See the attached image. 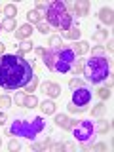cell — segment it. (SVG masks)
I'll use <instances>...</instances> for the list:
<instances>
[{"instance_id":"42","label":"cell","mask_w":114,"mask_h":152,"mask_svg":"<svg viewBox=\"0 0 114 152\" xmlns=\"http://www.w3.org/2000/svg\"><path fill=\"white\" fill-rule=\"evenodd\" d=\"M0 145H2V139H0Z\"/></svg>"},{"instance_id":"22","label":"cell","mask_w":114,"mask_h":152,"mask_svg":"<svg viewBox=\"0 0 114 152\" xmlns=\"http://www.w3.org/2000/svg\"><path fill=\"white\" fill-rule=\"evenodd\" d=\"M2 28L6 32L15 31V19H4V21H2Z\"/></svg>"},{"instance_id":"43","label":"cell","mask_w":114,"mask_h":152,"mask_svg":"<svg viewBox=\"0 0 114 152\" xmlns=\"http://www.w3.org/2000/svg\"><path fill=\"white\" fill-rule=\"evenodd\" d=\"M0 28H2V23H0Z\"/></svg>"},{"instance_id":"16","label":"cell","mask_w":114,"mask_h":152,"mask_svg":"<svg viewBox=\"0 0 114 152\" xmlns=\"http://www.w3.org/2000/svg\"><path fill=\"white\" fill-rule=\"evenodd\" d=\"M80 34H82V31H80V28L78 27H70L69 28V31H66V38H69V40H76V42H78V38H80Z\"/></svg>"},{"instance_id":"35","label":"cell","mask_w":114,"mask_h":152,"mask_svg":"<svg viewBox=\"0 0 114 152\" xmlns=\"http://www.w3.org/2000/svg\"><path fill=\"white\" fill-rule=\"evenodd\" d=\"M69 86H70V89H76V88H80L82 86V80H78V78H72L69 82Z\"/></svg>"},{"instance_id":"23","label":"cell","mask_w":114,"mask_h":152,"mask_svg":"<svg viewBox=\"0 0 114 152\" xmlns=\"http://www.w3.org/2000/svg\"><path fill=\"white\" fill-rule=\"evenodd\" d=\"M38 88V76H32L31 78V82H28L27 86H25V91L31 95V91H34V89Z\"/></svg>"},{"instance_id":"2","label":"cell","mask_w":114,"mask_h":152,"mask_svg":"<svg viewBox=\"0 0 114 152\" xmlns=\"http://www.w3.org/2000/svg\"><path fill=\"white\" fill-rule=\"evenodd\" d=\"M44 63L50 70L53 72H61V74H66L70 72L72 69V63L76 61V55L72 51V48L69 46H61V48H50V50L44 51Z\"/></svg>"},{"instance_id":"7","label":"cell","mask_w":114,"mask_h":152,"mask_svg":"<svg viewBox=\"0 0 114 152\" xmlns=\"http://www.w3.org/2000/svg\"><path fill=\"white\" fill-rule=\"evenodd\" d=\"M89 101H91V89L86 88V86H80V88L74 89L72 101H70V103L78 107V112H86V110H88Z\"/></svg>"},{"instance_id":"10","label":"cell","mask_w":114,"mask_h":152,"mask_svg":"<svg viewBox=\"0 0 114 152\" xmlns=\"http://www.w3.org/2000/svg\"><path fill=\"white\" fill-rule=\"evenodd\" d=\"M74 13H76V17H84V15H88V10H89V2L88 0H76L74 2Z\"/></svg>"},{"instance_id":"5","label":"cell","mask_w":114,"mask_h":152,"mask_svg":"<svg viewBox=\"0 0 114 152\" xmlns=\"http://www.w3.org/2000/svg\"><path fill=\"white\" fill-rule=\"evenodd\" d=\"M82 72H84L88 82L99 84L110 76V61L107 57H91V59L86 61Z\"/></svg>"},{"instance_id":"17","label":"cell","mask_w":114,"mask_h":152,"mask_svg":"<svg viewBox=\"0 0 114 152\" xmlns=\"http://www.w3.org/2000/svg\"><path fill=\"white\" fill-rule=\"evenodd\" d=\"M31 50H32V42H31V40H23L21 44H19V53H17V55L23 57L25 53H28Z\"/></svg>"},{"instance_id":"21","label":"cell","mask_w":114,"mask_h":152,"mask_svg":"<svg viewBox=\"0 0 114 152\" xmlns=\"http://www.w3.org/2000/svg\"><path fill=\"white\" fill-rule=\"evenodd\" d=\"M27 19H28V25H32V23H36V25H38V23L42 21L40 15H38L34 10H28V12H27Z\"/></svg>"},{"instance_id":"44","label":"cell","mask_w":114,"mask_h":152,"mask_svg":"<svg viewBox=\"0 0 114 152\" xmlns=\"http://www.w3.org/2000/svg\"><path fill=\"white\" fill-rule=\"evenodd\" d=\"M0 13H2V10H0Z\"/></svg>"},{"instance_id":"9","label":"cell","mask_w":114,"mask_h":152,"mask_svg":"<svg viewBox=\"0 0 114 152\" xmlns=\"http://www.w3.org/2000/svg\"><path fill=\"white\" fill-rule=\"evenodd\" d=\"M42 91H44L48 97L55 99V97L61 95V86L55 84V82H44V84H42Z\"/></svg>"},{"instance_id":"32","label":"cell","mask_w":114,"mask_h":152,"mask_svg":"<svg viewBox=\"0 0 114 152\" xmlns=\"http://www.w3.org/2000/svg\"><path fill=\"white\" fill-rule=\"evenodd\" d=\"M38 32H42V34H48V32H50V25H48L44 19L38 23Z\"/></svg>"},{"instance_id":"38","label":"cell","mask_w":114,"mask_h":152,"mask_svg":"<svg viewBox=\"0 0 114 152\" xmlns=\"http://www.w3.org/2000/svg\"><path fill=\"white\" fill-rule=\"evenodd\" d=\"M76 148V145H74V142H66V145H63V150H74Z\"/></svg>"},{"instance_id":"37","label":"cell","mask_w":114,"mask_h":152,"mask_svg":"<svg viewBox=\"0 0 114 152\" xmlns=\"http://www.w3.org/2000/svg\"><path fill=\"white\" fill-rule=\"evenodd\" d=\"M91 150H107V145L104 142H97L95 146H91Z\"/></svg>"},{"instance_id":"33","label":"cell","mask_w":114,"mask_h":152,"mask_svg":"<svg viewBox=\"0 0 114 152\" xmlns=\"http://www.w3.org/2000/svg\"><path fill=\"white\" fill-rule=\"evenodd\" d=\"M97 95H99L101 99H108V97H110V89H107V88H101V89L97 91Z\"/></svg>"},{"instance_id":"25","label":"cell","mask_w":114,"mask_h":152,"mask_svg":"<svg viewBox=\"0 0 114 152\" xmlns=\"http://www.w3.org/2000/svg\"><path fill=\"white\" fill-rule=\"evenodd\" d=\"M38 104V99L34 97V95H27V99H25V104L23 107H27V108H34Z\"/></svg>"},{"instance_id":"39","label":"cell","mask_w":114,"mask_h":152,"mask_svg":"<svg viewBox=\"0 0 114 152\" xmlns=\"http://www.w3.org/2000/svg\"><path fill=\"white\" fill-rule=\"evenodd\" d=\"M34 51H36V53H38V55H44V51H46V50H44V48H36V50H34Z\"/></svg>"},{"instance_id":"12","label":"cell","mask_w":114,"mask_h":152,"mask_svg":"<svg viewBox=\"0 0 114 152\" xmlns=\"http://www.w3.org/2000/svg\"><path fill=\"white\" fill-rule=\"evenodd\" d=\"M99 19L104 23L107 27H110L112 25V21H114V17H112V10L110 8H101L99 10Z\"/></svg>"},{"instance_id":"1","label":"cell","mask_w":114,"mask_h":152,"mask_svg":"<svg viewBox=\"0 0 114 152\" xmlns=\"http://www.w3.org/2000/svg\"><path fill=\"white\" fill-rule=\"evenodd\" d=\"M32 63H28L21 55H0V88L8 89H19L25 88L31 82L32 74Z\"/></svg>"},{"instance_id":"18","label":"cell","mask_w":114,"mask_h":152,"mask_svg":"<svg viewBox=\"0 0 114 152\" xmlns=\"http://www.w3.org/2000/svg\"><path fill=\"white\" fill-rule=\"evenodd\" d=\"M104 110H107V107H104L103 103H99V104H95V107L91 108V116L93 118H101L104 114Z\"/></svg>"},{"instance_id":"13","label":"cell","mask_w":114,"mask_h":152,"mask_svg":"<svg viewBox=\"0 0 114 152\" xmlns=\"http://www.w3.org/2000/svg\"><path fill=\"white\" fill-rule=\"evenodd\" d=\"M72 51H74V55H84V53H88V51H89V44L86 40H78Z\"/></svg>"},{"instance_id":"34","label":"cell","mask_w":114,"mask_h":152,"mask_svg":"<svg viewBox=\"0 0 114 152\" xmlns=\"http://www.w3.org/2000/svg\"><path fill=\"white\" fill-rule=\"evenodd\" d=\"M8 148L12 150V152H15V150H19V148H21V145H19V141L12 139V141H10V145H8Z\"/></svg>"},{"instance_id":"28","label":"cell","mask_w":114,"mask_h":152,"mask_svg":"<svg viewBox=\"0 0 114 152\" xmlns=\"http://www.w3.org/2000/svg\"><path fill=\"white\" fill-rule=\"evenodd\" d=\"M93 40L95 42H104L107 40V31H95L93 32Z\"/></svg>"},{"instance_id":"41","label":"cell","mask_w":114,"mask_h":152,"mask_svg":"<svg viewBox=\"0 0 114 152\" xmlns=\"http://www.w3.org/2000/svg\"><path fill=\"white\" fill-rule=\"evenodd\" d=\"M6 118H8V116H6V114H4V112H2V114H0V124H2L4 120H6Z\"/></svg>"},{"instance_id":"19","label":"cell","mask_w":114,"mask_h":152,"mask_svg":"<svg viewBox=\"0 0 114 152\" xmlns=\"http://www.w3.org/2000/svg\"><path fill=\"white\" fill-rule=\"evenodd\" d=\"M84 65H86V59H82V57H80V59H76L74 63H72V69H70V70H72L74 74H80V72L84 70Z\"/></svg>"},{"instance_id":"31","label":"cell","mask_w":114,"mask_h":152,"mask_svg":"<svg viewBox=\"0 0 114 152\" xmlns=\"http://www.w3.org/2000/svg\"><path fill=\"white\" fill-rule=\"evenodd\" d=\"M25 99H27V93H23V91H17L15 93V104L23 107V104H25Z\"/></svg>"},{"instance_id":"20","label":"cell","mask_w":114,"mask_h":152,"mask_svg":"<svg viewBox=\"0 0 114 152\" xmlns=\"http://www.w3.org/2000/svg\"><path fill=\"white\" fill-rule=\"evenodd\" d=\"M40 107H42V110H44V114H53L55 112V103L53 101H44Z\"/></svg>"},{"instance_id":"6","label":"cell","mask_w":114,"mask_h":152,"mask_svg":"<svg viewBox=\"0 0 114 152\" xmlns=\"http://www.w3.org/2000/svg\"><path fill=\"white\" fill-rule=\"evenodd\" d=\"M72 135L80 142H93V137L97 135L95 124L91 120H78V124L72 127Z\"/></svg>"},{"instance_id":"4","label":"cell","mask_w":114,"mask_h":152,"mask_svg":"<svg viewBox=\"0 0 114 152\" xmlns=\"http://www.w3.org/2000/svg\"><path fill=\"white\" fill-rule=\"evenodd\" d=\"M48 25L50 27H55V28H61V32L66 34V31L70 28V23H72V15L69 13V8H66L65 2L61 0H55V2L48 4Z\"/></svg>"},{"instance_id":"29","label":"cell","mask_w":114,"mask_h":152,"mask_svg":"<svg viewBox=\"0 0 114 152\" xmlns=\"http://www.w3.org/2000/svg\"><path fill=\"white\" fill-rule=\"evenodd\" d=\"M50 145H51V141L46 139V141H42V142H36V145H32V148H34V150H44V148H50Z\"/></svg>"},{"instance_id":"15","label":"cell","mask_w":114,"mask_h":152,"mask_svg":"<svg viewBox=\"0 0 114 152\" xmlns=\"http://www.w3.org/2000/svg\"><path fill=\"white\" fill-rule=\"evenodd\" d=\"M2 13L6 15V19H15V15H17L15 4H8V6H4V8H2Z\"/></svg>"},{"instance_id":"11","label":"cell","mask_w":114,"mask_h":152,"mask_svg":"<svg viewBox=\"0 0 114 152\" xmlns=\"http://www.w3.org/2000/svg\"><path fill=\"white\" fill-rule=\"evenodd\" d=\"M31 34H32V25H28V23H27V25H21L15 31V38H17V40H27Z\"/></svg>"},{"instance_id":"40","label":"cell","mask_w":114,"mask_h":152,"mask_svg":"<svg viewBox=\"0 0 114 152\" xmlns=\"http://www.w3.org/2000/svg\"><path fill=\"white\" fill-rule=\"evenodd\" d=\"M4 50H6V46H4V44H2V42H0V55H2V53H4Z\"/></svg>"},{"instance_id":"14","label":"cell","mask_w":114,"mask_h":152,"mask_svg":"<svg viewBox=\"0 0 114 152\" xmlns=\"http://www.w3.org/2000/svg\"><path fill=\"white\" fill-rule=\"evenodd\" d=\"M110 129H112V124L107 122V120H99V124L95 126V131L101 133V135H104V133H110Z\"/></svg>"},{"instance_id":"26","label":"cell","mask_w":114,"mask_h":152,"mask_svg":"<svg viewBox=\"0 0 114 152\" xmlns=\"http://www.w3.org/2000/svg\"><path fill=\"white\" fill-rule=\"evenodd\" d=\"M48 46L50 48H61L63 46V40H61V36H51L50 40H48Z\"/></svg>"},{"instance_id":"36","label":"cell","mask_w":114,"mask_h":152,"mask_svg":"<svg viewBox=\"0 0 114 152\" xmlns=\"http://www.w3.org/2000/svg\"><path fill=\"white\" fill-rule=\"evenodd\" d=\"M50 148L53 152H63V142H57V145H50Z\"/></svg>"},{"instance_id":"24","label":"cell","mask_w":114,"mask_h":152,"mask_svg":"<svg viewBox=\"0 0 114 152\" xmlns=\"http://www.w3.org/2000/svg\"><path fill=\"white\" fill-rule=\"evenodd\" d=\"M34 12L38 13V15H40V19H44L46 17V13H48V4H42V2H38L36 4V10Z\"/></svg>"},{"instance_id":"27","label":"cell","mask_w":114,"mask_h":152,"mask_svg":"<svg viewBox=\"0 0 114 152\" xmlns=\"http://www.w3.org/2000/svg\"><path fill=\"white\" fill-rule=\"evenodd\" d=\"M91 57H107V51H104L103 46H95L91 50Z\"/></svg>"},{"instance_id":"30","label":"cell","mask_w":114,"mask_h":152,"mask_svg":"<svg viewBox=\"0 0 114 152\" xmlns=\"http://www.w3.org/2000/svg\"><path fill=\"white\" fill-rule=\"evenodd\" d=\"M10 104H12V97H8V95H0V108H8Z\"/></svg>"},{"instance_id":"3","label":"cell","mask_w":114,"mask_h":152,"mask_svg":"<svg viewBox=\"0 0 114 152\" xmlns=\"http://www.w3.org/2000/svg\"><path fill=\"white\" fill-rule=\"evenodd\" d=\"M46 127V120L42 116H34L32 120H27V118H19L12 124V127L8 129L10 135L13 137H23V139H36Z\"/></svg>"},{"instance_id":"8","label":"cell","mask_w":114,"mask_h":152,"mask_svg":"<svg viewBox=\"0 0 114 152\" xmlns=\"http://www.w3.org/2000/svg\"><path fill=\"white\" fill-rule=\"evenodd\" d=\"M53 122H55L57 127H61V129H72L76 124H78V120H70V118L65 116V114H57Z\"/></svg>"}]
</instances>
